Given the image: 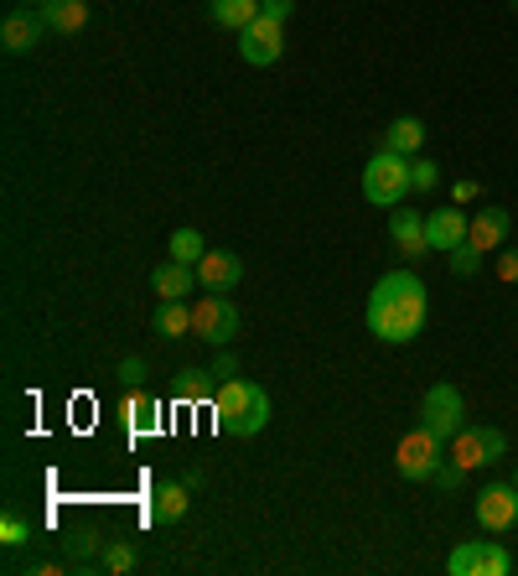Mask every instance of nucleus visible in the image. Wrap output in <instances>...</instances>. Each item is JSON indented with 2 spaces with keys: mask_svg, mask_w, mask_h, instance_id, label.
<instances>
[{
  "mask_svg": "<svg viewBox=\"0 0 518 576\" xmlns=\"http://www.w3.org/2000/svg\"><path fill=\"white\" fill-rule=\"evenodd\" d=\"M21 6H47V0H21Z\"/></svg>",
  "mask_w": 518,
  "mask_h": 576,
  "instance_id": "nucleus-36",
  "label": "nucleus"
},
{
  "mask_svg": "<svg viewBox=\"0 0 518 576\" xmlns=\"http://www.w3.org/2000/svg\"><path fill=\"white\" fill-rule=\"evenodd\" d=\"M281 52H285V21L254 16L250 27L238 31V58L254 62V68H270V62H281Z\"/></svg>",
  "mask_w": 518,
  "mask_h": 576,
  "instance_id": "nucleus-9",
  "label": "nucleus"
},
{
  "mask_svg": "<svg viewBox=\"0 0 518 576\" xmlns=\"http://www.w3.org/2000/svg\"><path fill=\"white\" fill-rule=\"evenodd\" d=\"M193 333L203 338V343H213V349H228L238 338V306L228 302L223 291L203 296V302L193 306Z\"/></svg>",
  "mask_w": 518,
  "mask_h": 576,
  "instance_id": "nucleus-5",
  "label": "nucleus"
},
{
  "mask_svg": "<svg viewBox=\"0 0 518 576\" xmlns=\"http://www.w3.org/2000/svg\"><path fill=\"white\" fill-rule=\"evenodd\" d=\"M508 228H514V218H508V208H482L472 218V228H467V240L488 255V250H498V244L508 240Z\"/></svg>",
  "mask_w": 518,
  "mask_h": 576,
  "instance_id": "nucleus-19",
  "label": "nucleus"
},
{
  "mask_svg": "<svg viewBox=\"0 0 518 576\" xmlns=\"http://www.w3.org/2000/svg\"><path fill=\"white\" fill-rule=\"evenodd\" d=\"M426 146V125L414 120V115H400V120L384 130V152H400V156H420Z\"/></svg>",
  "mask_w": 518,
  "mask_h": 576,
  "instance_id": "nucleus-20",
  "label": "nucleus"
},
{
  "mask_svg": "<svg viewBox=\"0 0 518 576\" xmlns=\"http://www.w3.org/2000/svg\"><path fill=\"white\" fill-rule=\"evenodd\" d=\"M477 525L488 535H504L518 525V484H488L477 494Z\"/></svg>",
  "mask_w": 518,
  "mask_h": 576,
  "instance_id": "nucleus-10",
  "label": "nucleus"
},
{
  "mask_svg": "<svg viewBox=\"0 0 518 576\" xmlns=\"http://www.w3.org/2000/svg\"><path fill=\"white\" fill-rule=\"evenodd\" d=\"M207 11H213V21L223 31H244L260 16V0H207Z\"/></svg>",
  "mask_w": 518,
  "mask_h": 576,
  "instance_id": "nucleus-22",
  "label": "nucleus"
},
{
  "mask_svg": "<svg viewBox=\"0 0 518 576\" xmlns=\"http://www.w3.org/2000/svg\"><path fill=\"white\" fill-rule=\"evenodd\" d=\"M197 286V271L182 265V260H166L150 271V291H162V302H187V291Z\"/></svg>",
  "mask_w": 518,
  "mask_h": 576,
  "instance_id": "nucleus-17",
  "label": "nucleus"
},
{
  "mask_svg": "<svg viewBox=\"0 0 518 576\" xmlns=\"http://www.w3.org/2000/svg\"><path fill=\"white\" fill-rule=\"evenodd\" d=\"M508 6H514V11H518V0H508Z\"/></svg>",
  "mask_w": 518,
  "mask_h": 576,
  "instance_id": "nucleus-37",
  "label": "nucleus"
},
{
  "mask_svg": "<svg viewBox=\"0 0 518 576\" xmlns=\"http://www.w3.org/2000/svg\"><path fill=\"white\" fill-rule=\"evenodd\" d=\"M504 452H508V437L498 426H461L457 437H451V457H457L467 472L482 468V462H498Z\"/></svg>",
  "mask_w": 518,
  "mask_h": 576,
  "instance_id": "nucleus-8",
  "label": "nucleus"
},
{
  "mask_svg": "<svg viewBox=\"0 0 518 576\" xmlns=\"http://www.w3.org/2000/svg\"><path fill=\"white\" fill-rule=\"evenodd\" d=\"M270 421V394L250 380H223L213 394V426L223 437H260Z\"/></svg>",
  "mask_w": 518,
  "mask_h": 576,
  "instance_id": "nucleus-2",
  "label": "nucleus"
},
{
  "mask_svg": "<svg viewBox=\"0 0 518 576\" xmlns=\"http://www.w3.org/2000/svg\"><path fill=\"white\" fill-rule=\"evenodd\" d=\"M467 228H472V218L461 208H436L426 218V240H430V250H446V255H451V250L467 240Z\"/></svg>",
  "mask_w": 518,
  "mask_h": 576,
  "instance_id": "nucleus-15",
  "label": "nucleus"
},
{
  "mask_svg": "<svg viewBox=\"0 0 518 576\" xmlns=\"http://www.w3.org/2000/svg\"><path fill=\"white\" fill-rule=\"evenodd\" d=\"M404 193H410V156L379 146L363 162V197H369L373 208H400Z\"/></svg>",
  "mask_w": 518,
  "mask_h": 576,
  "instance_id": "nucleus-3",
  "label": "nucleus"
},
{
  "mask_svg": "<svg viewBox=\"0 0 518 576\" xmlns=\"http://www.w3.org/2000/svg\"><path fill=\"white\" fill-rule=\"evenodd\" d=\"M156 333L162 338H187L193 333V306L187 302H162L156 306Z\"/></svg>",
  "mask_w": 518,
  "mask_h": 576,
  "instance_id": "nucleus-23",
  "label": "nucleus"
},
{
  "mask_svg": "<svg viewBox=\"0 0 518 576\" xmlns=\"http://www.w3.org/2000/svg\"><path fill=\"white\" fill-rule=\"evenodd\" d=\"M426 328V281L414 271L384 275L369 296V333L384 343H414Z\"/></svg>",
  "mask_w": 518,
  "mask_h": 576,
  "instance_id": "nucleus-1",
  "label": "nucleus"
},
{
  "mask_svg": "<svg viewBox=\"0 0 518 576\" xmlns=\"http://www.w3.org/2000/svg\"><path fill=\"white\" fill-rule=\"evenodd\" d=\"M389 240L404 250V260H420L430 255V240H426V218L414 208H394L389 213Z\"/></svg>",
  "mask_w": 518,
  "mask_h": 576,
  "instance_id": "nucleus-14",
  "label": "nucleus"
},
{
  "mask_svg": "<svg viewBox=\"0 0 518 576\" xmlns=\"http://www.w3.org/2000/svg\"><path fill=\"white\" fill-rule=\"evenodd\" d=\"M182 406H213V369H182L177 374V390H172Z\"/></svg>",
  "mask_w": 518,
  "mask_h": 576,
  "instance_id": "nucleus-21",
  "label": "nucleus"
},
{
  "mask_svg": "<svg viewBox=\"0 0 518 576\" xmlns=\"http://www.w3.org/2000/svg\"><path fill=\"white\" fill-rule=\"evenodd\" d=\"M446 572L451 576H508L514 572V556H508L498 540H467L446 556Z\"/></svg>",
  "mask_w": 518,
  "mask_h": 576,
  "instance_id": "nucleus-6",
  "label": "nucleus"
},
{
  "mask_svg": "<svg viewBox=\"0 0 518 576\" xmlns=\"http://www.w3.org/2000/svg\"><path fill=\"white\" fill-rule=\"evenodd\" d=\"M446 462V441L430 431V426H414V431H404L400 447H394V468L404 472V478H414V484H426V478H436V468Z\"/></svg>",
  "mask_w": 518,
  "mask_h": 576,
  "instance_id": "nucleus-4",
  "label": "nucleus"
},
{
  "mask_svg": "<svg viewBox=\"0 0 518 576\" xmlns=\"http://www.w3.org/2000/svg\"><path fill=\"white\" fill-rule=\"evenodd\" d=\"M477 193H482V187H477L472 177H467V183H457V187H451V203H472Z\"/></svg>",
  "mask_w": 518,
  "mask_h": 576,
  "instance_id": "nucleus-34",
  "label": "nucleus"
},
{
  "mask_svg": "<svg viewBox=\"0 0 518 576\" xmlns=\"http://www.w3.org/2000/svg\"><path fill=\"white\" fill-rule=\"evenodd\" d=\"M99 572H115V576L135 572V546H130V540H109L104 556H99Z\"/></svg>",
  "mask_w": 518,
  "mask_h": 576,
  "instance_id": "nucleus-25",
  "label": "nucleus"
},
{
  "mask_svg": "<svg viewBox=\"0 0 518 576\" xmlns=\"http://www.w3.org/2000/svg\"><path fill=\"white\" fill-rule=\"evenodd\" d=\"M514 484H518V468H514Z\"/></svg>",
  "mask_w": 518,
  "mask_h": 576,
  "instance_id": "nucleus-38",
  "label": "nucleus"
},
{
  "mask_svg": "<svg viewBox=\"0 0 518 576\" xmlns=\"http://www.w3.org/2000/svg\"><path fill=\"white\" fill-rule=\"evenodd\" d=\"M94 546H99V535H94V530H84V535H78V540H74V556H89Z\"/></svg>",
  "mask_w": 518,
  "mask_h": 576,
  "instance_id": "nucleus-35",
  "label": "nucleus"
},
{
  "mask_svg": "<svg viewBox=\"0 0 518 576\" xmlns=\"http://www.w3.org/2000/svg\"><path fill=\"white\" fill-rule=\"evenodd\" d=\"M37 11H42L47 31H58V37H78V31L89 27V0H47Z\"/></svg>",
  "mask_w": 518,
  "mask_h": 576,
  "instance_id": "nucleus-16",
  "label": "nucleus"
},
{
  "mask_svg": "<svg viewBox=\"0 0 518 576\" xmlns=\"http://www.w3.org/2000/svg\"><path fill=\"white\" fill-rule=\"evenodd\" d=\"M27 540H31V525H27L21 515H6V519H0V546H6V550H21Z\"/></svg>",
  "mask_w": 518,
  "mask_h": 576,
  "instance_id": "nucleus-28",
  "label": "nucleus"
},
{
  "mask_svg": "<svg viewBox=\"0 0 518 576\" xmlns=\"http://www.w3.org/2000/svg\"><path fill=\"white\" fill-rule=\"evenodd\" d=\"M119 380H125V384H140V380H146V364H140V359H125V364H119Z\"/></svg>",
  "mask_w": 518,
  "mask_h": 576,
  "instance_id": "nucleus-33",
  "label": "nucleus"
},
{
  "mask_svg": "<svg viewBox=\"0 0 518 576\" xmlns=\"http://www.w3.org/2000/svg\"><path fill=\"white\" fill-rule=\"evenodd\" d=\"M461 484H467V468H461L457 457H446L441 468H436V488L441 494H461Z\"/></svg>",
  "mask_w": 518,
  "mask_h": 576,
  "instance_id": "nucleus-29",
  "label": "nucleus"
},
{
  "mask_svg": "<svg viewBox=\"0 0 518 576\" xmlns=\"http://www.w3.org/2000/svg\"><path fill=\"white\" fill-rule=\"evenodd\" d=\"M441 187V167L426 156H410V193H436Z\"/></svg>",
  "mask_w": 518,
  "mask_h": 576,
  "instance_id": "nucleus-27",
  "label": "nucleus"
},
{
  "mask_svg": "<svg viewBox=\"0 0 518 576\" xmlns=\"http://www.w3.org/2000/svg\"><path fill=\"white\" fill-rule=\"evenodd\" d=\"M291 11H296V0H260V16H270V21H285Z\"/></svg>",
  "mask_w": 518,
  "mask_h": 576,
  "instance_id": "nucleus-32",
  "label": "nucleus"
},
{
  "mask_svg": "<svg viewBox=\"0 0 518 576\" xmlns=\"http://www.w3.org/2000/svg\"><path fill=\"white\" fill-rule=\"evenodd\" d=\"M446 265H451V275H461V281H467V275H477V271H482V250H477L472 240H461L457 250L446 255Z\"/></svg>",
  "mask_w": 518,
  "mask_h": 576,
  "instance_id": "nucleus-26",
  "label": "nucleus"
},
{
  "mask_svg": "<svg viewBox=\"0 0 518 576\" xmlns=\"http://www.w3.org/2000/svg\"><path fill=\"white\" fill-rule=\"evenodd\" d=\"M461 416H467V400H461L457 384H430L426 400H420V426H430L441 441H451L467 426Z\"/></svg>",
  "mask_w": 518,
  "mask_h": 576,
  "instance_id": "nucleus-7",
  "label": "nucleus"
},
{
  "mask_svg": "<svg viewBox=\"0 0 518 576\" xmlns=\"http://www.w3.org/2000/svg\"><path fill=\"white\" fill-rule=\"evenodd\" d=\"M166 250H172V260H182V265H193V271H197V260L207 255V244H203V234H197V228H177Z\"/></svg>",
  "mask_w": 518,
  "mask_h": 576,
  "instance_id": "nucleus-24",
  "label": "nucleus"
},
{
  "mask_svg": "<svg viewBox=\"0 0 518 576\" xmlns=\"http://www.w3.org/2000/svg\"><path fill=\"white\" fill-rule=\"evenodd\" d=\"M42 37H47V21H42L37 6H11L6 21H0V42H6V52H31Z\"/></svg>",
  "mask_w": 518,
  "mask_h": 576,
  "instance_id": "nucleus-11",
  "label": "nucleus"
},
{
  "mask_svg": "<svg viewBox=\"0 0 518 576\" xmlns=\"http://www.w3.org/2000/svg\"><path fill=\"white\" fill-rule=\"evenodd\" d=\"M213 380H238V359H234V353H228V349H223L218 353V359H213Z\"/></svg>",
  "mask_w": 518,
  "mask_h": 576,
  "instance_id": "nucleus-30",
  "label": "nucleus"
},
{
  "mask_svg": "<svg viewBox=\"0 0 518 576\" xmlns=\"http://www.w3.org/2000/svg\"><path fill=\"white\" fill-rule=\"evenodd\" d=\"M197 281H203L207 291H234L238 281H244V260L228 255V250H207V255L197 260Z\"/></svg>",
  "mask_w": 518,
  "mask_h": 576,
  "instance_id": "nucleus-13",
  "label": "nucleus"
},
{
  "mask_svg": "<svg viewBox=\"0 0 518 576\" xmlns=\"http://www.w3.org/2000/svg\"><path fill=\"white\" fill-rule=\"evenodd\" d=\"M498 281L518 286V250H504V255H498Z\"/></svg>",
  "mask_w": 518,
  "mask_h": 576,
  "instance_id": "nucleus-31",
  "label": "nucleus"
},
{
  "mask_svg": "<svg viewBox=\"0 0 518 576\" xmlns=\"http://www.w3.org/2000/svg\"><path fill=\"white\" fill-rule=\"evenodd\" d=\"M187 504H193V488L182 484H156V494H150V519L156 525H177V519H187Z\"/></svg>",
  "mask_w": 518,
  "mask_h": 576,
  "instance_id": "nucleus-18",
  "label": "nucleus"
},
{
  "mask_svg": "<svg viewBox=\"0 0 518 576\" xmlns=\"http://www.w3.org/2000/svg\"><path fill=\"white\" fill-rule=\"evenodd\" d=\"M119 421H125L130 437H156V431H162V400L130 390L125 400H119Z\"/></svg>",
  "mask_w": 518,
  "mask_h": 576,
  "instance_id": "nucleus-12",
  "label": "nucleus"
}]
</instances>
